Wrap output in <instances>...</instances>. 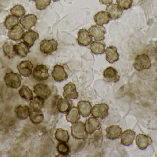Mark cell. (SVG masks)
<instances>
[{
  "mask_svg": "<svg viewBox=\"0 0 157 157\" xmlns=\"http://www.w3.org/2000/svg\"><path fill=\"white\" fill-rule=\"evenodd\" d=\"M6 84L13 88H17L21 85L22 78L21 75L13 72L6 73L4 77Z\"/></svg>",
  "mask_w": 157,
  "mask_h": 157,
  "instance_id": "obj_1",
  "label": "cell"
},
{
  "mask_svg": "<svg viewBox=\"0 0 157 157\" xmlns=\"http://www.w3.org/2000/svg\"><path fill=\"white\" fill-rule=\"evenodd\" d=\"M58 43L54 39H45L40 42V51L45 55H50L58 49Z\"/></svg>",
  "mask_w": 157,
  "mask_h": 157,
  "instance_id": "obj_2",
  "label": "cell"
},
{
  "mask_svg": "<svg viewBox=\"0 0 157 157\" xmlns=\"http://www.w3.org/2000/svg\"><path fill=\"white\" fill-rule=\"evenodd\" d=\"M133 66L137 71L148 69L151 66L150 58L146 54L138 55L135 59Z\"/></svg>",
  "mask_w": 157,
  "mask_h": 157,
  "instance_id": "obj_3",
  "label": "cell"
},
{
  "mask_svg": "<svg viewBox=\"0 0 157 157\" xmlns=\"http://www.w3.org/2000/svg\"><path fill=\"white\" fill-rule=\"evenodd\" d=\"M71 134L73 137L77 140H85L87 137L85 130L84 124L81 121L74 123L71 126Z\"/></svg>",
  "mask_w": 157,
  "mask_h": 157,
  "instance_id": "obj_4",
  "label": "cell"
},
{
  "mask_svg": "<svg viewBox=\"0 0 157 157\" xmlns=\"http://www.w3.org/2000/svg\"><path fill=\"white\" fill-rule=\"evenodd\" d=\"M48 70L49 68L47 65L43 64L37 65L32 72V76L37 81H45L49 77Z\"/></svg>",
  "mask_w": 157,
  "mask_h": 157,
  "instance_id": "obj_5",
  "label": "cell"
},
{
  "mask_svg": "<svg viewBox=\"0 0 157 157\" xmlns=\"http://www.w3.org/2000/svg\"><path fill=\"white\" fill-rule=\"evenodd\" d=\"M88 31L90 36L97 41H100L104 40L105 34L107 33L106 29L103 26L98 25L91 26L89 29Z\"/></svg>",
  "mask_w": 157,
  "mask_h": 157,
  "instance_id": "obj_6",
  "label": "cell"
},
{
  "mask_svg": "<svg viewBox=\"0 0 157 157\" xmlns=\"http://www.w3.org/2000/svg\"><path fill=\"white\" fill-rule=\"evenodd\" d=\"M109 107L106 103L95 104L92 108L91 114L96 118L104 119L108 116Z\"/></svg>",
  "mask_w": 157,
  "mask_h": 157,
  "instance_id": "obj_7",
  "label": "cell"
},
{
  "mask_svg": "<svg viewBox=\"0 0 157 157\" xmlns=\"http://www.w3.org/2000/svg\"><path fill=\"white\" fill-rule=\"evenodd\" d=\"M51 75L54 81L59 83L65 81L68 78V73L65 71L64 67L61 65H54Z\"/></svg>",
  "mask_w": 157,
  "mask_h": 157,
  "instance_id": "obj_8",
  "label": "cell"
},
{
  "mask_svg": "<svg viewBox=\"0 0 157 157\" xmlns=\"http://www.w3.org/2000/svg\"><path fill=\"white\" fill-rule=\"evenodd\" d=\"M85 130L87 133L92 134L97 130L101 128V124L97 118L94 117H90L84 124Z\"/></svg>",
  "mask_w": 157,
  "mask_h": 157,
  "instance_id": "obj_9",
  "label": "cell"
},
{
  "mask_svg": "<svg viewBox=\"0 0 157 157\" xmlns=\"http://www.w3.org/2000/svg\"><path fill=\"white\" fill-rule=\"evenodd\" d=\"M103 79L108 83H116L120 80V76L117 70L112 66H109L103 71Z\"/></svg>",
  "mask_w": 157,
  "mask_h": 157,
  "instance_id": "obj_10",
  "label": "cell"
},
{
  "mask_svg": "<svg viewBox=\"0 0 157 157\" xmlns=\"http://www.w3.org/2000/svg\"><path fill=\"white\" fill-rule=\"evenodd\" d=\"M34 91L37 96L40 97L44 100L48 98L52 94L49 87L45 84H38L35 86Z\"/></svg>",
  "mask_w": 157,
  "mask_h": 157,
  "instance_id": "obj_11",
  "label": "cell"
},
{
  "mask_svg": "<svg viewBox=\"0 0 157 157\" xmlns=\"http://www.w3.org/2000/svg\"><path fill=\"white\" fill-rule=\"evenodd\" d=\"M77 41L79 46H87L92 42V37L88 30L86 29H82L78 31Z\"/></svg>",
  "mask_w": 157,
  "mask_h": 157,
  "instance_id": "obj_12",
  "label": "cell"
},
{
  "mask_svg": "<svg viewBox=\"0 0 157 157\" xmlns=\"http://www.w3.org/2000/svg\"><path fill=\"white\" fill-rule=\"evenodd\" d=\"M37 17L34 14H29L22 17L19 20L22 27L27 30H30L36 24Z\"/></svg>",
  "mask_w": 157,
  "mask_h": 157,
  "instance_id": "obj_13",
  "label": "cell"
},
{
  "mask_svg": "<svg viewBox=\"0 0 157 157\" xmlns=\"http://www.w3.org/2000/svg\"><path fill=\"white\" fill-rule=\"evenodd\" d=\"M63 96L67 99H76L78 98V93L76 90V87L74 84L70 82L63 87Z\"/></svg>",
  "mask_w": 157,
  "mask_h": 157,
  "instance_id": "obj_14",
  "label": "cell"
},
{
  "mask_svg": "<svg viewBox=\"0 0 157 157\" xmlns=\"http://www.w3.org/2000/svg\"><path fill=\"white\" fill-rule=\"evenodd\" d=\"M33 64L29 61H22L17 66L19 73L25 77L31 75L33 72Z\"/></svg>",
  "mask_w": 157,
  "mask_h": 157,
  "instance_id": "obj_15",
  "label": "cell"
},
{
  "mask_svg": "<svg viewBox=\"0 0 157 157\" xmlns=\"http://www.w3.org/2000/svg\"><path fill=\"white\" fill-rule=\"evenodd\" d=\"M39 36L38 32L30 29L25 32L22 39L24 42L30 49L34 45L35 41L39 38Z\"/></svg>",
  "mask_w": 157,
  "mask_h": 157,
  "instance_id": "obj_16",
  "label": "cell"
},
{
  "mask_svg": "<svg viewBox=\"0 0 157 157\" xmlns=\"http://www.w3.org/2000/svg\"><path fill=\"white\" fill-rule=\"evenodd\" d=\"M106 10L109 15L111 19L112 20L120 18L123 14L122 10L118 6V5L113 3L107 5Z\"/></svg>",
  "mask_w": 157,
  "mask_h": 157,
  "instance_id": "obj_17",
  "label": "cell"
},
{
  "mask_svg": "<svg viewBox=\"0 0 157 157\" xmlns=\"http://www.w3.org/2000/svg\"><path fill=\"white\" fill-rule=\"evenodd\" d=\"M24 33L25 31L23 28L17 25L10 29L8 33V37L10 39L18 41L23 38Z\"/></svg>",
  "mask_w": 157,
  "mask_h": 157,
  "instance_id": "obj_18",
  "label": "cell"
},
{
  "mask_svg": "<svg viewBox=\"0 0 157 157\" xmlns=\"http://www.w3.org/2000/svg\"><path fill=\"white\" fill-rule=\"evenodd\" d=\"M57 108L61 113H67L71 108L72 102L70 100L62 98L61 97L58 99L56 102Z\"/></svg>",
  "mask_w": 157,
  "mask_h": 157,
  "instance_id": "obj_19",
  "label": "cell"
},
{
  "mask_svg": "<svg viewBox=\"0 0 157 157\" xmlns=\"http://www.w3.org/2000/svg\"><path fill=\"white\" fill-rule=\"evenodd\" d=\"M135 135V132L132 130L130 129L126 130L121 134V143L126 146L131 145L133 143Z\"/></svg>",
  "mask_w": 157,
  "mask_h": 157,
  "instance_id": "obj_20",
  "label": "cell"
},
{
  "mask_svg": "<svg viewBox=\"0 0 157 157\" xmlns=\"http://www.w3.org/2000/svg\"><path fill=\"white\" fill-rule=\"evenodd\" d=\"M136 143L139 149L144 150L152 144V140L149 136L140 134L136 136Z\"/></svg>",
  "mask_w": 157,
  "mask_h": 157,
  "instance_id": "obj_21",
  "label": "cell"
},
{
  "mask_svg": "<svg viewBox=\"0 0 157 157\" xmlns=\"http://www.w3.org/2000/svg\"><path fill=\"white\" fill-rule=\"evenodd\" d=\"M77 108L79 113L84 118L88 117L91 113L92 110V105L88 101L80 100L77 104Z\"/></svg>",
  "mask_w": 157,
  "mask_h": 157,
  "instance_id": "obj_22",
  "label": "cell"
},
{
  "mask_svg": "<svg viewBox=\"0 0 157 157\" xmlns=\"http://www.w3.org/2000/svg\"><path fill=\"white\" fill-rule=\"evenodd\" d=\"M106 136L111 140L118 139L122 133V129L118 125H113L106 128Z\"/></svg>",
  "mask_w": 157,
  "mask_h": 157,
  "instance_id": "obj_23",
  "label": "cell"
},
{
  "mask_svg": "<svg viewBox=\"0 0 157 157\" xmlns=\"http://www.w3.org/2000/svg\"><path fill=\"white\" fill-rule=\"evenodd\" d=\"M106 59L109 63L113 64L119 59V54L117 49L113 46H109L105 49Z\"/></svg>",
  "mask_w": 157,
  "mask_h": 157,
  "instance_id": "obj_24",
  "label": "cell"
},
{
  "mask_svg": "<svg viewBox=\"0 0 157 157\" xmlns=\"http://www.w3.org/2000/svg\"><path fill=\"white\" fill-rule=\"evenodd\" d=\"M97 25L103 26L107 24L110 21L111 18L108 12L101 11L97 13L93 17Z\"/></svg>",
  "mask_w": 157,
  "mask_h": 157,
  "instance_id": "obj_25",
  "label": "cell"
},
{
  "mask_svg": "<svg viewBox=\"0 0 157 157\" xmlns=\"http://www.w3.org/2000/svg\"><path fill=\"white\" fill-rule=\"evenodd\" d=\"M14 50L20 58H25L29 52V48L24 41L14 44Z\"/></svg>",
  "mask_w": 157,
  "mask_h": 157,
  "instance_id": "obj_26",
  "label": "cell"
},
{
  "mask_svg": "<svg viewBox=\"0 0 157 157\" xmlns=\"http://www.w3.org/2000/svg\"><path fill=\"white\" fill-rule=\"evenodd\" d=\"M106 44L104 42L92 41L90 44L89 48L91 52L96 55L102 54L105 51Z\"/></svg>",
  "mask_w": 157,
  "mask_h": 157,
  "instance_id": "obj_27",
  "label": "cell"
},
{
  "mask_svg": "<svg viewBox=\"0 0 157 157\" xmlns=\"http://www.w3.org/2000/svg\"><path fill=\"white\" fill-rule=\"evenodd\" d=\"M79 119L80 113L77 107H73L66 115V119L67 121L72 124L77 122Z\"/></svg>",
  "mask_w": 157,
  "mask_h": 157,
  "instance_id": "obj_28",
  "label": "cell"
},
{
  "mask_svg": "<svg viewBox=\"0 0 157 157\" xmlns=\"http://www.w3.org/2000/svg\"><path fill=\"white\" fill-rule=\"evenodd\" d=\"M29 108L27 106H19L17 107L15 109V112L17 117L21 120L26 119L29 116L30 113Z\"/></svg>",
  "mask_w": 157,
  "mask_h": 157,
  "instance_id": "obj_29",
  "label": "cell"
},
{
  "mask_svg": "<svg viewBox=\"0 0 157 157\" xmlns=\"http://www.w3.org/2000/svg\"><path fill=\"white\" fill-rule=\"evenodd\" d=\"M55 137L57 141L62 143H68L70 140V135L68 131L61 128L56 130L55 133Z\"/></svg>",
  "mask_w": 157,
  "mask_h": 157,
  "instance_id": "obj_30",
  "label": "cell"
},
{
  "mask_svg": "<svg viewBox=\"0 0 157 157\" xmlns=\"http://www.w3.org/2000/svg\"><path fill=\"white\" fill-rule=\"evenodd\" d=\"M44 102L45 100L44 99L36 96L30 100L29 105L32 110L41 111V109L44 107Z\"/></svg>",
  "mask_w": 157,
  "mask_h": 157,
  "instance_id": "obj_31",
  "label": "cell"
},
{
  "mask_svg": "<svg viewBox=\"0 0 157 157\" xmlns=\"http://www.w3.org/2000/svg\"><path fill=\"white\" fill-rule=\"evenodd\" d=\"M30 120L35 124L41 123L44 120V115L41 111L32 110L29 114Z\"/></svg>",
  "mask_w": 157,
  "mask_h": 157,
  "instance_id": "obj_32",
  "label": "cell"
},
{
  "mask_svg": "<svg viewBox=\"0 0 157 157\" xmlns=\"http://www.w3.org/2000/svg\"><path fill=\"white\" fill-rule=\"evenodd\" d=\"M14 44L11 41L5 42L3 46V51L5 55L11 59L16 56L15 52L14 50Z\"/></svg>",
  "mask_w": 157,
  "mask_h": 157,
  "instance_id": "obj_33",
  "label": "cell"
},
{
  "mask_svg": "<svg viewBox=\"0 0 157 157\" xmlns=\"http://www.w3.org/2000/svg\"><path fill=\"white\" fill-rule=\"evenodd\" d=\"M19 20L18 18L13 15L7 16L4 21V26L6 29H12L13 27L18 25Z\"/></svg>",
  "mask_w": 157,
  "mask_h": 157,
  "instance_id": "obj_34",
  "label": "cell"
},
{
  "mask_svg": "<svg viewBox=\"0 0 157 157\" xmlns=\"http://www.w3.org/2000/svg\"><path fill=\"white\" fill-rule=\"evenodd\" d=\"M18 93L21 97L28 101L32 100L34 98L32 90L27 86H23L19 89Z\"/></svg>",
  "mask_w": 157,
  "mask_h": 157,
  "instance_id": "obj_35",
  "label": "cell"
},
{
  "mask_svg": "<svg viewBox=\"0 0 157 157\" xmlns=\"http://www.w3.org/2000/svg\"><path fill=\"white\" fill-rule=\"evenodd\" d=\"M10 12L13 15L18 18L23 17L25 16V14L26 10L22 5H16L11 8Z\"/></svg>",
  "mask_w": 157,
  "mask_h": 157,
  "instance_id": "obj_36",
  "label": "cell"
},
{
  "mask_svg": "<svg viewBox=\"0 0 157 157\" xmlns=\"http://www.w3.org/2000/svg\"><path fill=\"white\" fill-rule=\"evenodd\" d=\"M56 148L59 155L63 156H67L70 152V147L65 143L60 142L57 144Z\"/></svg>",
  "mask_w": 157,
  "mask_h": 157,
  "instance_id": "obj_37",
  "label": "cell"
},
{
  "mask_svg": "<svg viewBox=\"0 0 157 157\" xmlns=\"http://www.w3.org/2000/svg\"><path fill=\"white\" fill-rule=\"evenodd\" d=\"M102 140L103 135L102 132L100 130H97L94 132L93 135V143L94 145L97 147H101L102 145Z\"/></svg>",
  "mask_w": 157,
  "mask_h": 157,
  "instance_id": "obj_38",
  "label": "cell"
},
{
  "mask_svg": "<svg viewBox=\"0 0 157 157\" xmlns=\"http://www.w3.org/2000/svg\"><path fill=\"white\" fill-rule=\"evenodd\" d=\"M116 2L122 10H125L132 7L133 0H116Z\"/></svg>",
  "mask_w": 157,
  "mask_h": 157,
  "instance_id": "obj_39",
  "label": "cell"
},
{
  "mask_svg": "<svg viewBox=\"0 0 157 157\" xmlns=\"http://www.w3.org/2000/svg\"><path fill=\"white\" fill-rule=\"evenodd\" d=\"M37 9L43 10L46 9L51 3V0H35Z\"/></svg>",
  "mask_w": 157,
  "mask_h": 157,
  "instance_id": "obj_40",
  "label": "cell"
},
{
  "mask_svg": "<svg viewBox=\"0 0 157 157\" xmlns=\"http://www.w3.org/2000/svg\"><path fill=\"white\" fill-rule=\"evenodd\" d=\"M99 2L100 3L102 4L108 5L112 3V0H99Z\"/></svg>",
  "mask_w": 157,
  "mask_h": 157,
  "instance_id": "obj_41",
  "label": "cell"
},
{
  "mask_svg": "<svg viewBox=\"0 0 157 157\" xmlns=\"http://www.w3.org/2000/svg\"><path fill=\"white\" fill-rule=\"evenodd\" d=\"M52 1H53V2H58V1H60V0H52Z\"/></svg>",
  "mask_w": 157,
  "mask_h": 157,
  "instance_id": "obj_42",
  "label": "cell"
},
{
  "mask_svg": "<svg viewBox=\"0 0 157 157\" xmlns=\"http://www.w3.org/2000/svg\"><path fill=\"white\" fill-rule=\"evenodd\" d=\"M30 1H35V0H30Z\"/></svg>",
  "mask_w": 157,
  "mask_h": 157,
  "instance_id": "obj_43",
  "label": "cell"
}]
</instances>
